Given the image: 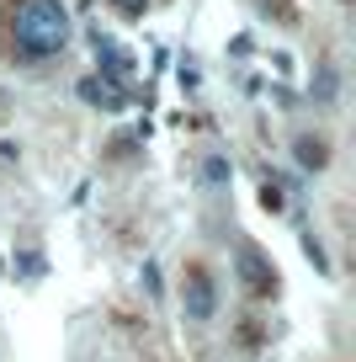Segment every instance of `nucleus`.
<instances>
[{"mask_svg": "<svg viewBox=\"0 0 356 362\" xmlns=\"http://www.w3.org/2000/svg\"><path fill=\"white\" fill-rule=\"evenodd\" d=\"M11 43L22 59H54L69 48V11L64 0H16L11 6Z\"/></svg>", "mask_w": 356, "mask_h": 362, "instance_id": "nucleus-1", "label": "nucleus"}, {"mask_svg": "<svg viewBox=\"0 0 356 362\" xmlns=\"http://www.w3.org/2000/svg\"><path fill=\"white\" fill-rule=\"evenodd\" d=\"M181 309H186V320H213V309H218V288L202 261L181 267Z\"/></svg>", "mask_w": 356, "mask_h": 362, "instance_id": "nucleus-2", "label": "nucleus"}, {"mask_svg": "<svg viewBox=\"0 0 356 362\" xmlns=\"http://www.w3.org/2000/svg\"><path fill=\"white\" fill-rule=\"evenodd\" d=\"M234 272H239V283H245L256 298H271V293H277V272H271V261L261 256V250L250 245V240H245L239 250H234Z\"/></svg>", "mask_w": 356, "mask_h": 362, "instance_id": "nucleus-3", "label": "nucleus"}, {"mask_svg": "<svg viewBox=\"0 0 356 362\" xmlns=\"http://www.w3.org/2000/svg\"><path fill=\"white\" fill-rule=\"evenodd\" d=\"M80 96H85L90 107H107V112H117V107H123V90H112V80H107V75L80 80Z\"/></svg>", "mask_w": 356, "mask_h": 362, "instance_id": "nucleus-4", "label": "nucleus"}, {"mask_svg": "<svg viewBox=\"0 0 356 362\" xmlns=\"http://www.w3.org/2000/svg\"><path fill=\"white\" fill-rule=\"evenodd\" d=\"M292 160H298V170H324L330 165V144L314 139V134H303L298 144H292Z\"/></svg>", "mask_w": 356, "mask_h": 362, "instance_id": "nucleus-5", "label": "nucleus"}, {"mask_svg": "<svg viewBox=\"0 0 356 362\" xmlns=\"http://www.w3.org/2000/svg\"><path fill=\"white\" fill-rule=\"evenodd\" d=\"M96 59L112 69V75H128V64H134V59L117 48V37H96Z\"/></svg>", "mask_w": 356, "mask_h": 362, "instance_id": "nucleus-6", "label": "nucleus"}, {"mask_svg": "<svg viewBox=\"0 0 356 362\" xmlns=\"http://www.w3.org/2000/svg\"><path fill=\"white\" fill-rule=\"evenodd\" d=\"M202 176H208L213 187H218V181H229V160H218V155H213L208 165H202Z\"/></svg>", "mask_w": 356, "mask_h": 362, "instance_id": "nucleus-7", "label": "nucleus"}, {"mask_svg": "<svg viewBox=\"0 0 356 362\" xmlns=\"http://www.w3.org/2000/svg\"><path fill=\"white\" fill-rule=\"evenodd\" d=\"M112 6H117L123 16H144V6H149V0H112Z\"/></svg>", "mask_w": 356, "mask_h": 362, "instance_id": "nucleus-8", "label": "nucleus"}]
</instances>
